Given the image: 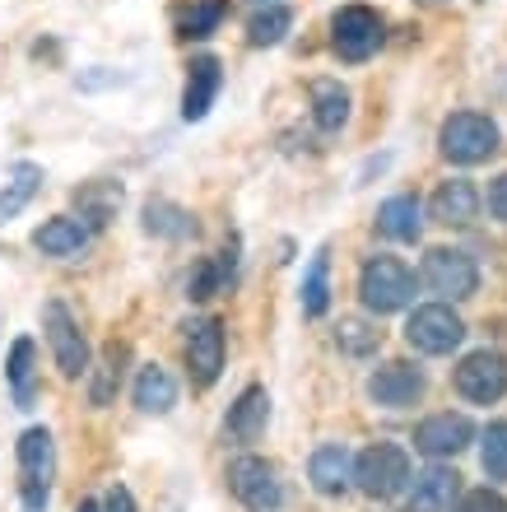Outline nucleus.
Masks as SVG:
<instances>
[{"mask_svg": "<svg viewBox=\"0 0 507 512\" xmlns=\"http://www.w3.org/2000/svg\"><path fill=\"white\" fill-rule=\"evenodd\" d=\"M498 140H503V135H498V122L494 117H484V112H452L438 131L442 154H447L452 163H461V168L494 159Z\"/></svg>", "mask_w": 507, "mask_h": 512, "instance_id": "nucleus-1", "label": "nucleus"}, {"mask_svg": "<svg viewBox=\"0 0 507 512\" xmlns=\"http://www.w3.org/2000/svg\"><path fill=\"white\" fill-rule=\"evenodd\" d=\"M359 298L363 308L377 312V317H387V312H401L405 303L414 298V275L405 261L396 256H373L359 275Z\"/></svg>", "mask_w": 507, "mask_h": 512, "instance_id": "nucleus-2", "label": "nucleus"}, {"mask_svg": "<svg viewBox=\"0 0 507 512\" xmlns=\"http://www.w3.org/2000/svg\"><path fill=\"white\" fill-rule=\"evenodd\" d=\"M354 480H359L363 494H373V499H391V494H401L410 485V457H405V447L396 443H373L354 461Z\"/></svg>", "mask_w": 507, "mask_h": 512, "instance_id": "nucleus-3", "label": "nucleus"}, {"mask_svg": "<svg viewBox=\"0 0 507 512\" xmlns=\"http://www.w3.org/2000/svg\"><path fill=\"white\" fill-rule=\"evenodd\" d=\"M19 471H24V508L42 512L47 508V494H52V471H56L52 433L47 429H28L19 438Z\"/></svg>", "mask_w": 507, "mask_h": 512, "instance_id": "nucleus-4", "label": "nucleus"}, {"mask_svg": "<svg viewBox=\"0 0 507 512\" xmlns=\"http://www.w3.org/2000/svg\"><path fill=\"white\" fill-rule=\"evenodd\" d=\"M382 38H387V24L368 5H345V10L335 14V52H340V61L359 66V61H368L382 47Z\"/></svg>", "mask_w": 507, "mask_h": 512, "instance_id": "nucleus-5", "label": "nucleus"}, {"mask_svg": "<svg viewBox=\"0 0 507 512\" xmlns=\"http://www.w3.org/2000/svg\"><path fill=\"white\" fill-rule=\"evenodd\" d=\"M405 340L419 354H452L466 340V322L447 303H428V308H414L410 326H405Z\"/></svg>", "mask_w": 507, "mask_h": 512, "instance_id": "nucleus-6", "label": "nucleus"}, {"mask_svg": "<svg viewBox=\"0 0 507 512\" xmlns=\"http://www.w3.org/2000/svg\"><path fill=\"white\" fill-rule=\"evenodd\" d=\"M424 284L438 298H452L456 303V298H470L480 289V266L466 252H456V247H433L424 256Z\"/></svg>", "mask_w": 507, "mask_h": 512, "instance_id": "nucleus-7", "label": "nucleus"}, {"mask_svg": "<svg viewBox=\"0 0 507 512\" xmlns=\"http://www.w3.org/2000/svg\"><path fill=\"white\" fill-rule=\"evenodd\" d=\"M456 391L475 405H494L507 396V359L498 350H475L456 368Z\"/></svg>", "mask_w": 507, "mask_h": 512, "instance_id": "nucleus-8", "label": "nucleus"}, {"mask_svg": "<svg viewBox=\"0 0 507 512\" xmlns=\"http://www.w3.org/2000/svg\"><path fill=\"white\" fill-rule=\"evenodd\" d=\"M228 485L238 494V503L247 512H275L284 503V489H280V475L275 466L261 457H238L233 471H228Z\"/></svg>", "mask_w": 507, "mask_h": 512, "instance_id": "nucleus-9", "label": "nucleus"}, {"mask_svg": "<svg viewBox=\"0 0 507 512\" xmlns=\"http://www.w3.org/2000/svg\"><path fill=\"white\" fill-rule=\"evenodd\" d=\"M42 322H47V340H52L56 368H61L66 378H80V373H89V345H84V336H80V326H75V317H70L61 303H47Z\"/></svg>", "mask_w": 507, "mask_h": 512, "instance_id": "nucleus-10", "label": "nucleus"}, {"mask_svg": "<svg viewBox=\"0 0 507 512\" xmlns=\"http://www.w3.org/2000/svg\"><path fill=\"white\" fill-rule=\"evenodd\" d=\"M475 438L466 415H428L419 429H414V447L424 452V457H456V452H466V443Z\"/></svg>", "mask_w": 507, "mask_h": 512, "instance_id": "nucleus-11", "label": "nucleus"}, {"mask_svg": "<svg viewBox=\"0 0 507 512\" xmlns=\"http://www.w3.org/2000/svg\"><path fill=\"white\" fill-rule=\"evenodd\" d=\"M187 364H191V378L210 387L219 378V368H224V326L205 317V322H191L187 331Z\"/></svg>", "mask_w": 507, "mask_h": 512, "instance_id": "nucleus-12", "label": "nucleus"}, {"mask_svg": "<svg viewBox=\"0 0 507 512\" xmlns=\"http://www.w3.org/2000/svg\"><path fill=\"white\" fill-rule=\"evenodd\" d=\"M368 396H373L377 405H387V410H405V405H414L419 396H424V373L410 368V364L377 368L373 382H368Z\"/></svg>", "mask_w": 507, "mask_h": 512, "instance_id": "nucleus-13", "label": "nucleus"}, {"mask_svg": "<svg viewBox=\"0 0 507 512\" xmlns=\"http://www.w3.org/2000/svg\"><path fill=\"white\" fill-rule=\"evenodd\" d=\"M219 84H224V70L214 56H201V61H191V75H187V94H182V117L187 122H201L205 112L214 108V98H219Z\"/></svg>", "mask_w": 507, "mask_h": 512, "instance_id": "nucleus-14", "label": "nucleus"}, {"mask_svg": "<svg viewBox=\"0 0 507 512\" xmlns=\"http://www.w3.org/2000/svg\"><path fill=\"white\" fill-rule=\"evenodd\" d=\"M456 489H461V475L447 466H428L424 475H414L410 512H452Z\"/></svg>", "mask_w": 507, "mask_h": 512, "instance_id": "nucleus-15", "label": "nucleus"}, {"mask_svg": "<svg viewBox=\"0 0 507 512\" xmlns=\"http://www.w3.org/2000/svg\"><path fill=\"white\" fill-rule=\"evenodd\" d=\"M307 475H312V485H317L321 494H345L349 480H354V457L345 452V443H326L312 452Z\"/></svg>", "mask_w": 507, "mask_h": 512, "instance_id": "nucleus-16", "label": "nucleus"}, {"mask_svg": "<svg viewBox=\"0 0 507 512\" xmlns=\"http://www.w3.org/2000/svg\"><path fill=\"white\" fill-rule=\"evenodd\" d=\"M480 215V191H475V182H466V177H452V182H442L438 196H433V219H442V224H470V219Z\"/></svg>", "mask_w": 507, "mask_h": 512, "instance_id": "nucleus-17", "label": "nucleus"}, {"mask_svg": "<svg viewBox=\"0 0 507 512\" xmlns=\"http://www.w3.org/2000/svg\"><path fill=\"white\" fill-rule=\"evenodd\" d=\"M33 243H38L42 256H80L84 247H89V224L84 219H52V224H42L38 233H33Z\"/></svg>", "mask_w": 507, "mask_h": 512, "instance_id": "nucleus-18", "label": "nucleus"}, {"mask_svg": "<svg viewBox=\"0 0 507 512\" xmlns=\"http://www.w3.org/2000/svg\"><path fill=\"white\" fill-rule=\"evenodd\" d=\"M266 419H270V396L261 387H247L238 396V405H233V415H228V433L238 443H256L266 433Z\"/></svg>", "mask_w": 507, "mask_h": 512, "instance_id": "nucleus-19", "label": "nucleus"}, {"mask_svg": "<svg viewBox=\"0 0 507 512\" xmlns=\"http://www.w3.org/2000/svg\"><path fill=\"white\" fill-rule=\"evenodd\" d=\"M377 229L387 233V238H396V243H414L424 233V210H419L414 196H391L377 210Z\"/></svg>", "mask_w": 507, "mask_h": 512, "instance_id": "nucleus-20", "label": "nucleus"}, {"mask_svg": "<svg viewBox=\"0 0 507 512\" xmlns=\"http://www.w3.org/2000/svg\"><path fill=\"white\" fill-rule=\"evenodd\" d=\"M135 405L145 410V415H168L177 405V382L163 373L159 364H149L140 378H135Z\"/></svg>", "mask_w": 507, "mask_h": 512, "instance_id": "nucleus-21", "label": "nucleus"}, {"mask_svg": "<svg viewBox=\"0 0 507 512\" xmlns=\"http://www.w3.org/2000/svg\"><path fill=\"white\" fill-rule=\"evenodd\" d=\"M312 112H317L321 131H340L349 122V89L335 80H317L312 84Z\"/></svg>", "mask_w": 507, "mask_h": 512, "instance_id": "nucleus-22", "label": "nucleus"}, {"mask_svg": "<svg viewBox=\"0 0 507 512\" xmlns=\"http://www.w3.org/2000/svg\"><path fill=\"white\" fill-rule=\"evenodd\" d=\"M224 14H228V0H191V5L177 10V33L182 38H210L214 28L224 24Z\"/></svg>", "mask_w": 507, "mask_h": 512, "instance_id": "nucleus-23", "label": "nucleus"}, {"mask_svg": "<svg viewBox=\"0 0 507 512\" xmlns=\"http://www.w3.org/2000/svg\"><path fill=\"white\" fill-rule=\"evenodd\" d=\"M38 182H42V168H38V163H19V168H14L10 182L0 187V224H5V219H14L28 201H33Z\"/></svg>", "mask_w": 507, "mask_h": 512, "instance_id": "nucleus-24", "label": "nucleus"}, {"mask_svg": "<svg viewBox=\"0 0 507 512\" xmlns=\"http://www.w3.org/2000/svg\"><path fill=\"white\" fill-rule=\"evenodd\" d=\"M294 28V10L289 5H266V10L252 14V24H247V42L252 47H275Z\"/></svg>", "mask_w": 507, "mask_h": 512, "instance_id": "nucleus-25", "label": "nucleus"}, {"mask_svg": "<svg viewBox=\"0 0 507 512\" xmlns=\"http://www.w3.org/2000/svg\"><path fill=\"white\" fill-rule=\"evenodd\" d=\"M326 270H331V261H326V247H321V252L312 256L307 275H303V312H307V317H321V312H326V303H331V284H326Z\"/></svg>", "mask_w": 507, "mask_h": 512, "instance_id": "nucleus-26", "label": "nucleus"}, {"mask_svg": "<svg viewBox=\"0 0 507 512\" xmlns=\"http://www.w3.org/2000/svg\"><path fill=\"white\" fill-rule=\"evenodd\" d=\"M5 373H10V382H14V401L33 405V340H14Z\"/></svg>", "mask_w": 507, "mask_h": 512, "instance_id": "nucleus-27", "label": "nucleus"}, {"mask_svg": "<svg viewBox=\"0 0 507 512\" xmlns=\"http://www.w3.org/2000/svg\"><path fill=\"white\" fill-rule=\"evenodd\" d=\"M480 461H484V475H489V480H507V424H489V429H484Z\"/></svg>", "mask_w": 507, "mask_h": 512, "instance_id": "nucleus-28", "label": "nucleus"}, {"mask_svg": "<svg viewBox=\"0 0 507 512\" xmlns=\"http://www.w3.org/2000/svg\"><path fill=\"white\" fill-rule=\"evenodd\" d=\"M117 201H121V187H112V182H103V187H84L80 191V205H84L80 219H89V229H94V224H107V215L117 210Z\"/></svg>", "mask_w": 507, "mask_h": 512, "instance_id": "nucleus-29", "label": "nucleus"}, {"mask_svg": "<svg viewBox=\"0 0 507 512\" xmlns=\"http://www.w3.org/2000/svg\"><path fill=\"white\" fill-rule=\"evenodd\" d=\"M456 512H507V499L498 489H470L456 499Z\"/></svg>", "mask_w": 507, "mask_h": 512, "instance_id": "nucleus-30", "label": "nucleus"}, {"mask_svg": "<svg viewBox=\"0 0 507 512\" xmlns=\"http://www.w3.org/2000/svg\"><path fill=\"white\" fill-rule=\"evenodd\" d=\"M340 345L349 354H368V350H377V331H368L363 322H345L340 326Z\"/></svg>", "mask_w": 507, "mask_h": 512, "instance_id": "nucleus-31", "label": "nucleus"}, {"mask_svg": "<svg viewBox=\"0 0 507 512\" xmlns=\"http://www.w3.org/2000/svg\"><path fill=\"white\" fill-rule=\"evenodd\" d=\"M103 512H135L131 489H126V485H117V489H112V494H107V503H103Z\"/></svg>", "mask_w": 507, "mask_h": 512, "instance_id": "nucleus-32", "label": "nucleus"}, {"mask_svg": "<svg viewBox=\"0 0 507 512\" xmlns=\"http://www.w3.org/2000/svg\"><path fill=\"white\" fill-rule=\"evenodd\" d=\"M489 210H494V215L507 224V173L498 177V182H494V191H489Z\"/></svg>", "mask_w": 507, "mask_h": 512, "instance_id": "nucleus-33", "label": "nucleus"}, {"mask_svg": "<svg viewBox=\"0 0 507 512\" xmlns=\"http://www.w3.org/2000/svg\"><path fill=\"white\" fill-rule=\"evenodd\" d=\"M80 512H103V503H80Z\"/></svg>", "mask_w": 507, "mask_h": 512, "instance_id": "nucleus-34", "label": "nucleus"}, {"mask_svg": "<svg viewBox=\"0 0 507 512\" xmlns=\"http://www.w3.org/2000/svg\"><path fill=\"white\" fill-rule=\"evenodd\" d=\"M433 5H442V0H433Z\"/></svg>", "mask_w": 507, "mask_h": 512, "instance_id": "nucleus-35", "label": "nucleus"}]
</instances>
